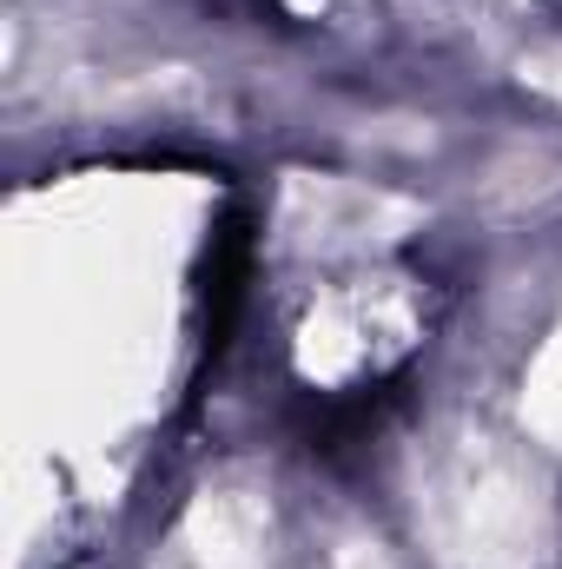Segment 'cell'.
I'll use <instances>...</instances> for the list:
<instances>
[{"label":"cell","mask_w":562,"mask_h":569,"mask_svg":"<svg viewBox=\"0 0 562 569\" xmlns=\"http://www.w3.org/2000/svg\"><path fill=\"white\" fill-rule=\"evenodd\" d=\"M391 385H364V391H351V398H338V405H324L318 418H311V437H318V450H344L351 437H364V430L378 425L384 411H391Z\"/></svg>","instance_id":"2"},{"label":"cell","mask_w":562,"mask_h":569,"mask_svg":"<svg viewBox=\"0 0 562 569\" xmlns=\"http://www.w3.org/2000/svg\"><path fill=\"white\" fill-rule=\"evenodd\" d=\"M252 272H259V232L245 212H225L212 226V246L199 266V345H205V358H225V345L245 318V298H252Z\"/></svg>","instance_id":"1"}]
</instances>
